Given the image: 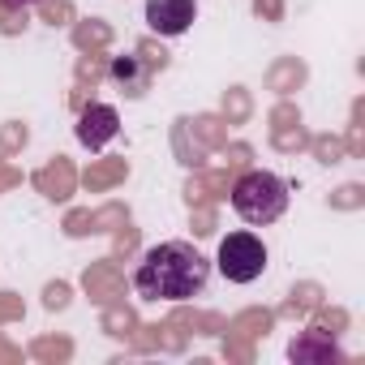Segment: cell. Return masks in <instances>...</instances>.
<instances>
[{
	"label": "cell",
	"mask_w": 365,
	"mask_h": 365,
	"mask_svg": "<svg viewBox=\"0 0 365 365\" xmlns=\"http://www.w3.org/2000/svg\"><path fill=\"white\" fill-rule=\"evenodd\" d=\"M211 262L190 241H159L142 254L133 271V288L146 301H190L207 288Z\"/></svg>",
	"instance_id": "1"
},
{
	"label": "cell",
	"mask_w": 365,
	"mask_h": 365,
	"mask_svg": "<svg viewBox=\"0 0 365 365\" xmlns=\"http://www.w3.org/2000/svg\"><path fill=\"white\" fill-rule=\"evenodd\" d=\"M232 211L245 224H254V228L275 224L288 211V180L275 176V172H267V168L245 172L237 185H232Z\"/></svg>",
	"instance_id": "2"
},
{
	"label": "cell",
	"mask_w": 365,
	"mask_h": 365,
	"mask_svg": "<svg viewBox=\"0 0 365 365\" xmlns=\"http://www.w3.org/2000/svg\"><path fill=\"white\" fill-rule=\"evenodd\" d=\"M220 275L228 284H254L267 271V245L254 232H228L220 241Z\"/></svg>",
	"instance_id": "3"
},
{
	"label": "cell",
	"mask_w": 365,
	"mask_h": 365,
	"mask_svg": "<svg viewBox=\"0 0 365 365\" xmlns=\"http://www.w3.org/2000/svg\"><path fill=\"white\" fill-rule=\"evenodd\" d=\"M198 18V0H146V26L155 35H185Z\"/></svg>",
	"instance_id": "4"
},
{
	"label": "cell",
	"mask_w": 365,
	"mask_h": 365,
	"mask_svg": "<svg viewBox=\"0 0 365 365\" xmlns=\"http://www.w3.org/2000/svg\"><path fill=\"white\" fill-rule=\"evenodd\" d=\"M116 133H120V116H116V108H108V103H91V108L78 116V142L91 146V150H103Z\"/></svg>",
	"instance_id": "5"
},
{
	"label": "cell",
	"mask_w": 365,
	"mask_h": 365,
	"mask_svg": "<svg viewBox=\"0 0 365 365\" xmlns=\"http://www.w3.org/2000/svg\"><path fill=\"white\" fill-rule=\"evenodd\" d=\"M112 78H116L129 95H142V91H146V69H142L138 56H116V61H112Z\"/></svg>",
	"instance_id": "6"
},
{
	"label": "cell",
	"mask_w": 365,
	"mask_h": 365,
	"mask_svg": "<svg viewBox=\"0 0 365 365\" xmlns=\"http://www.w3.org/2000/svg\"><path fill=\"white\" fill-rule=\"evenodd\" d=\"M292 356H297V361H327V356H339V348L327 344L322 331H305V339L292 344Z\"/></svg>",
	"instance_id": "7"
},
{
	"label": "cell",
	"mask_w": 365,
	"mask_h": 365,
	"mask_svg": "<svg viewBox=\"0 0 365 365\" xmlns=\"http://www.w3.org/2000/svg\"><path fill=\"white\" fill-rule=\"evenodd\" d=\"M9 9H31V5H39V0H5Z\"/></svg>",
	"instance_id": "8"
}]
</instances>
